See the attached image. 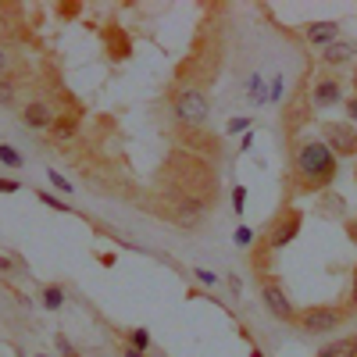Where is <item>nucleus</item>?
I'll return each instance as SVG.
<instances>
[{"mask_svg": "<svg viewBox=\"0 0 357 357\" xmlns=\"http://www.w3.org/2000/svg\"><path fill=\"white\" fill-rule=\"evenodd\" d=\"M296 178H301L304 193H314L336 178V154L329 151L325 139H307L296 151Z\"/></svg>", "mask_w": 357, "mask_h": 357, "instance_id": "nucleus-1", "label": "nucleus"}, {"mask_svg": "<svg viewBox=\"0 0 357 357\" xmlns=\"http://www.w3.org/2000/svg\"><path fill=\"white\" fill-rule=\"evenodd\" d=\"M172 111H175V118H178L183 126H204L207 114H211V100H207L204 89L183 86V89L175 93V100H172Z\"/></svg>", "mask_w": 357, "mask_h": 357, "instance_id": "nucleus-2", "label": "nucleus"}, {"mask_svg": "<svg viewBox=\"0 0 357 357\" xmlns=\"http://www.w3.org/2000/svg\"><path fill=\"white\" fill-rule=\"evenodd\" d=\"M301 225H304L301 211H296V207H286V211L268 225L264 240H261V250H282V247H289L296 236H301Z\"/></svg>", "mask_w": 357, "mask_h": 357, "instance_id": "nucleus-3", "label": "nucleus"}, {"mask_svg": "<svg viewBox=\"0 0 357 357\" xmlns=\"http://www.w3.org/2000/svg\"><path fill=\"white\" fill-rule=\"evenodd\" d=\"M347 318L343 307H307L296 314V325L311 336H329L333 329H340V321Z\"/></svg>", "mask_w": 357, "mask_h": 357, "instance_id": "nucleus-4", "label": "nucleus"}, {"mask_svg": "<svg viewBox=\"0 0 357 357\" xmlns=\"http://www.w3.org/2000/svg\"><path fill=\"white\" fill-rule=\"evenodd\" d=\"M261 301H264L268 311H272V318H279V321H296V307H293V301L286 296V289H282L279 279H264V282H261Z\"/></svg>", "mask_w": 357, "mask_h": 357, "instance_id": "nucleus-5", "label": "nucleus"}, {"mask_svg": "<svg viewBox=\"0 0 357 357\" xmlns=\"http://www.w3.org/2000/svg\"><path fill=\"white\" fill-rule=\"evenodd\" d=\"M321 136L329 139V151L340 158H354L357 154V126L350 122H325L321 126Z\"/></svg>", "mask_w": 357, "mask_h": 357, "instance_id": "nucleus-6", "label": "nucleus"}, {"mask_svg": "<svg viewBox=\"0 0 357 357\" xmlns=\"http://www.w3.org/2000/svg\"><path fill=\"white\" fill-rule=\"evenodd\" d=\"M336 104H343V82L340 79H318L314 82V93H311V107L314 111H329V107H336Z\"/></svg>", "mask_w": 357, "mask_h": 357, "instance_id": "nucleus-7", "label": "nucleus"}, {"mask_svg": "<svg viewBox=\"0 0 357 357\" xmlns=\"http://www.w3.org/2000/svg\"><path fill=\"white\" fill-rule=\"evenodd\" d=\"M22 122H25V129H33V132H47V129H54V111L43 100H29L22 107Z\"/></svg>", "mask_w": 357, "mask_h": 357, "instance_id": "nucleus-8", "label": "nucleus"}, {"mask_svg": "<svg viewBox=\"0 0 357 357\" xmlns=\"http://www.w3.org/2000/svg\"><path fill=\"white\" fill-rule=\"evenodd\" d=\"M304 40L307 43H314V47H333L336 40H340V22H311L307 29H304Z\"/></svg>", "mask_w": 357, "mask_h": 357, "instance_id": "nucleus-9", "label": "nucleus"}, {"mask_svg": "<svg viewBox=\"0 0 357 357\" xmlns=\"http://www.w3.org/2000/svg\"><path fill=\"white\" fill-rule=\"evenodd\" d=\"M357 57V40H336L333 47H325L321 50V65H347V61H354Z\"/></svg>", "mask_w": 357, "mask_h": 357, "instance_id": "nucleus-10", "label": "nucleus"}, {"mask_svg": "<svg viewBox=\"0 0 357 357\" xmlns=\"http://www.w3.org/2000/svg\"><path fill=\"white\" fill-rule=\"evenodd\" d=\"M318 357H357V336H343V340H333L318 350Z\"/></svg>", "mask_w": 357, "mask_h": 357, "instance_id": "nucleus-11", "label": "nucleus"}, {"mask_svg": "<svg viewBox=\"0 0 357 357\" xmlns=\"http://www.w3.org/2000/svg\"><path fill=\"white\" fill-rule=\"evenodd\" d=\"M65 301H68V296H65V289L57 286V282H47V286L40 289V304H43V311H61Z\"/></svg>", "mask_w": 357, "mask_h": 357, "instance_id": "nucleus-12", "label": "nucleus"}, {"mask_svg": "<svg viewBox=\"0 0 357 357\" xmlns=\"http://www.w3.org/2000/svg\"><path fill=\"white\" fill-rule=\"evenodd\" d=\"M200 215H204V204L186 197V204H178V211H175V222H178V225H193Z\"/></svg>", "mask_w": 357, "mask_h": 357, "instance_id": "nucleus-13", "label": "nucleus"}, {"mask_svg": "<svg viewBox=\"0 0 357 357\" xmlns=\"http://www.w3.org/2000/svg\"><path fill=\"white\" fill-rule=\"evenodd\" d=\"M36 197H40V204H47L50 211H61V215H72V204H65L57 193H47V190H36Z\"/></svg>", "mask_w": 357, "mask_h": 357, "instance_id": "nucleus-14", "label": "nucleus"}, {"mask_svg": "<svg viewBox=\"0 0 357 357\" xmlns=\"http://www.w3.org/2000/svg\"><path fill=\"white\" fill-rule=\"evenodd\" d=\"M0 165L4 168H22L25 158H22V151H15L11 143H0Z\"/></svg>", "mask_w": 357, "mask_h": 357, "instance_id": "nucleus-15", "label": "nucleus"}, {"mask_svg": "<svg viewBox=\"0 0 357 357\" xmlns=\"http://www.w3.org/2000/svg\"><path fill=\"white\" fill-rule=\"evenodd\" d=\"M151 343H154V340H151V333H146L143 325L129 329V347H132V350H143V354H146V350H151Z\"/></svg>", "mask_w": 357, "mask_h": 357, "instance_id": "nucleus-16", "label": "nucleus"}, {"mask_svg": "<svg viewBox=\"0 0 357 357\" xmlns=\"http://www.w3.org/2000/svg\"><path fill=\"white\" fill-rule=\"evenodd\" d=\"M54 347H57V354H61V357H79V347H75L65 333H57V336H54Z\"/></svg>", "mask_w": 357, "mask_h": 357, "instance_id": "nucleus-17", "label": "nucleus"}, {"mask_svg": "<svg viewBox=\"0 0 357 357\" xmlns=\"http://www.w3.org/2000/svg\"><path fill=\"white\" fill-rule=\"evenodd\" d=\"M15 93H18V82L15 79H0V104H15Z\"/></svg>", "mask_w": 357, "mask_h": 357, "instance_id": "nucleus-18", "label": "nucleus"}, {"mask_svg": "<svg viewBox=\"0 0 357 357\" xmlns=\"http://www.w3.org/2000/svg\"><path fill=\"white\" fill-rule=\"evenodd\" d=\"M47 178H50V183H54L57 190H61V193H68V197H72V178H65L57 168H47Z\"/></svg>", "mask_w": 357, "mask_h": 357, "instance_id": "nucleus-19", "label": "nucleus"}, {"mask_svg": "<svg viewBox=\"0 0 357 357\" xmlns=\"http://www.w3.org/2000/svg\"><path fill=\"white\" fill-rule=\"evenodd\" d=\"M75 129H79L75 118H65V122L54 126V136H57V139H68V136H75Z\"/></svg>", "mask_w": 357, "mask_h": 357, "instance_id": "nucleus-20", "label": "nucleus"}, {"mask_svg": "<svg viewBox=\"0 0 357 357\" xmlns=\"http://www.w3.org/2000/svg\"><path fill=\"white\" fill-rule=\"evenodd\" d=\"M193 275H197V282H200V286H218V282H222L215 272H207V268H193Z\"/></svg>", "mask_w": 357, "mask_h": 357, "instance_id": "nucleus-21", "label": "nucleus"}, {"mask_svg": "<svg viewBox=\"0 0 357 357\" xmlns=\"http://www.w3.org/2000/svg\"><path fill=\"white\" fill-rule=\"evenodd\" d=\"M247 129H250V118H229V126H225V132H229V136L247 132Z\"/></svg>", "mask_w": 357, "mask_h": 357, "instance_id": "nucleus-22", "label": "nucleus"}, {"mask_svg": "<svg viewBox=\"0 0 357 357\" xmlns=\"http://www.w3.org/2000/svg\"><path fill=\"white\" fill-rule=\"evenodd\" d=\"M232 240H236V243H240V247H250V243H254V229H247V225H240V229H236V232H232Z\"/></svg>", "mask_w": 357, "mask_h": 357, "instance_id": "nucleus-23", "label": "nucleus"}, {"mask_svg": "<svg viewBox=\"0 0 357 357\" xmlns=\"http://www.w3.org/2000/svg\"><path fill=\"white\" fill-rule=\"evenodd\" d=\"M232 207H236V215H243V207H247V190H243V186H236V193H232Z\"/></svg>", "mask_w": 357, "mask_h": 357, "instance_id": "nucleus-24", "label": "nucleus"}, {"mask_svg": "<svg viewBox=\"0 0 357 357\" xmlns=\"http://www.w3.org/2000/svg\"><path fill=\"white\" fill-rule=\"evenodd\" d=\"M8 72H11V54H8V47H0V79Z\"/></svg>", "mask_w": 357, "mask_h": 357, "instance_id": "nucleus-25", "label": "nucleus"}, {"mask_svg": "<svg viewBox=\"0 0 357 357\" xmlns=\"http://www.w3.org/2000/svg\"><path fill=\"white\" fill-rule=\"evenodd\" d=\"M18 190H22L18 178H0V193H18Z\"/></svg>", "mask_w": 357, "mask_h": 357, "instance_id": "nucleus-26", "label": "nucleus"}, {"mask_svg": "<svg viewBox=\"0 0 357 357\" xmlns=\"http://www.w3.org/2000/svg\"><path fill=\"white\" fill-rule=\"evenodd\" d=\"M347 122H350V126H357V93L347 100Z\"/></svg>", "mask_w": 357, "mask_h": 357, "instance_id": "nucleus-27", "label": "nucleus"}, {"mask_svg": "<svg viewBox=\"0 0 357 357\" xmlns=\"http://www.w3.org/2000/svg\"><path fill=\"white\" fill-rule=\"evenodd\" d=\"M0 272H4V275H11V272H15V257L0 254Z\"/></svg>", "mask_w": 357, "mask_h": 357, "instance_id": "nucleus-28", "label": "nucleus"}, {"mask_svg": "<svg viewBox=\"0 0 357 357\" xmlns=\"http://www.w3.org/2000/svg\"><path fill=\"white\" fill-rule=\"evenodd\" d=\"M350 307L357 311V272H354V282H350Z\"/></svg>", "mask_w": 357, "mask_h": 357, "instance_id": "nucleus-29", "label": "nucleus"}, {"mask_svg": "<svg viewBox=\"0 0 357 357\" xmlns=\"http://www.w3.org/2000/svg\"><path fill=\"white\" fill-rule=\"evenodd\" d=\"M122 357H146V354H143V350H132V347L126 343V350H122Z\"/></svg>", "mask_w": 357, "mask_h": 357, "instance_id": "nucleus-30", "label": "nucleus"}, {"mask_svg": "<svg viewBox=\"0 0 357 357\" xmlns=\"http://www.w3.org/2000/svg\"><path fill=\"white\" fill-rule=\"evenodd\" d=\"M33 357H50V354H33Z\"/></svg>", "mask_w": 357, "mask_h": 357, "instance_id": "nucleus-31", "label": "nucleus"}, {"mask_svg": "<svg viewBox=\"0 0 357 357\" xmlns=\"http://www.w3.org/2000/svg\"><path fill=\"white\" fill-rule=\"evenodd\" d=\"M354 86H357V68H354Z\"/></svg>", "mask_w": 357, "mask_h": 357, "instance_id": "nucleus-32", "label": "nucleus"}, {"mask_svg": "<svg viewBox=\"0 0 357 357\" xmlns=\"http://www.w3.org/2000/svg\"><path fill=\"white\" fill-rule=\"evenodd\" d=\"M354 183H357V168H354Z\"/></svg>", "mask_w": 357, "mask_h": 357, "instance_id": "nucleus-33", "label": "nucleus"}]
</instances>
